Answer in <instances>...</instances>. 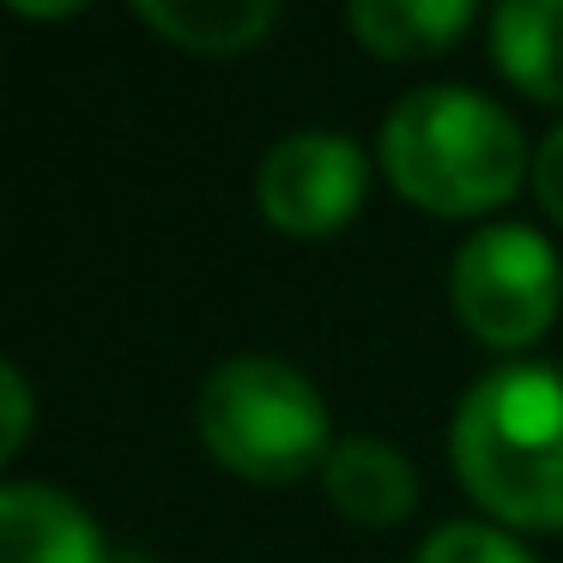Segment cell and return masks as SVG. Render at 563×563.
<instances>
[{
  "instance_id": "13",
  "label": "cell",
  "mask_w": 563,
  "mask_h": 563,
  "mask_svg": "<svg viewBox=\"0 0 563 563\" xmlns=\"http://www.w3.org/2000/svg\"><path fill=\"white\" fill-rule=\"evenodd\" d=\"M533 195H539V207L563 224V128H551L533 152Z\"/></svg>"
},
{
  "instance_id": "2",
  "label": "cell",
  "mask_w": 563,
  "mask_h": 563,
  "mask_svg": "<svg viewBox=\"0 0 563 563\" xmlns=\"http://www.w3.org/2000/svg\"><path fill=\"white\" fill-rule=\"evenodd\" d=\"M382 170L418 212L478 219L515 200L533 158L509 110L466 86H424L406 91L382 122Z\"/></svg>"
},
{
  "instance_id": "3",
  "label": "cell",
  "mask_w": 563,
  "mask_h": 563,
  "mask_svg": "<svg viewBox=\"0 0 563 563\" xmlns=\"http://www.w3.org/2000/svg\"><path fill=\"white\" fill-rule=\"evenodd\" d=\"M195 430L212 461L249 485H291L333 454L328 400L285 357L219 364L195 394Z\"/></svg>"
},
{
  "instance_id": "9",
  "label": "cell",
  "mask_w": 563,
  "mask_h": 563,
  "mask_svg": "<svg viewBox=\"0 0 563 563\" xmlns=\"http://www.w3.org/2000/svg\"><path fill=\"white\" fill-rule=\"evenodd\" d=\"M473 7L466 0H357L345 7V25L382 62H424L442 55L473 31Z\"/></svg>"
},
{
  "instance_id": "7",
  "label": "cell",
  "mask_w": 563,
  "mask_h": 563,
  "mask_svg": "<svg viewBox=\"0 0 563 563\" xmlns=\"http://www.w3.org/2000/svg\"><path fill=\"white\" fill-rule=\"evenodd\" d=\"M321 497L352 527H400L418 509V473L388 442L345 437L333 442L328 466H321Z\"/></svg>"
},
{
  "instance_id": "11",
  "label": "cell",
  "mask_w": 563,
  "mask_h": 563,
  "mask_svg": "<svg viewBox=\"0 0 563 563\" xmlns=\"http://www.w3.org/2000/svg\"><path fill=\"white\" fill-rule=\"evenodd\" d=\"M412 563H533V551L485 521H449L418 545Z\"/></svg>"
},
{
  "instance_id": "8",
  "label": "cell",
  "mask_w": 563,
  "mask_h": 563,
  "mask_svg": "<svg viewBox=\"0 0 563 563\" xmlns=\"http://www.w3.org/2000/svg\"><path fill=\"white\" fill-rule=\"evenodd\" d=\"M490 55L533 103L563 110V0H509L490 13Z\"/></svg>"
},
{
  "instance_id": "12",
  "label": "cell",
  "mask_w": 563,
  "mask_h": 563,
  "mask_svg": "<svg viewBox=\"0 0 563 563\" xmlns=\"http://www.w3.org/2000/svg\"><path fill=\"white\" fill-rule=\"evenodd\" d=\"M0 406H7V424H0V461H13L31 437V388L13 364H0Z\"/></svg>"
},
{
  "instance_id": "6",
  "label": "cell",
  "mask_w": 563,
  "mask_h": 563,
  "mask_svg": "<svg viewBox=\"0 0 563 563\" xmlns=\"http://www.w3.org/2000/svg\"><path fill=\"white\" fill-rule=\"evenodd\" d=\"M0 563H110L98 521L55 485L0 490Z\"/></svg>"
},
{
  "instance_id": "1",
  "label": "cell",
  "mask_w": 563,
  "mask_h": 563,
  "mask_svg": "<svg viewBox=\"0 0 563 563\" xmlns=\"http://www.w3.org/2000/svg\"><path fill=\"white\" fill-rule=\"evenodd\" d=\"M454 473L466 497L503 527H563V376L545 364H509L473 382L454 412Z\"/></svg>"
},
{
  "instance_id": "5",
  "label": "cell",
  "mask_w": 563,
  "mask_h": 563,
  "mask_svg": "<svg viewBox=\"0 0 563 563\" xmlns=\"http://www.w3.org/2000/svg\"><path fill=\"white\" fill-rule=\"evenodd\" d=\"M369 195V164L345 134H285L261 158L255 200L273 231L285 236H333Z\"/></svg>"
},
{
  "instance_id": "4",
  "label": "cell",
  "mask_w": 563,
  "mask_h": 563,
  "mask_svg": "<svg viewBox=\"0 0 563 563\" xmlns=\"http://www.w3.org/2000/svg\"><path fill=\"white\" fill-rule=\"evenodd\" d=\"M449 297L473 340L497 345V352H521V345H533L558 321L563 267L539 231H527V224H485L454 255Z\"/></svg>"
},
{
  "instance_id": "10",
  "label": "cell",
  "mask_w": 563,
  "mask_h": 563,
  "mask_svg": "<svg viewBox=\"0 0 563 563\" xmlns=\"http://www.w3.org/2000/svg\"><path fill=\"white\" fill-rule=\"evenodd\" d=\"M134 19L188 55H249L273 25V0H134Z\"/></svg>"
}]
</instances>
